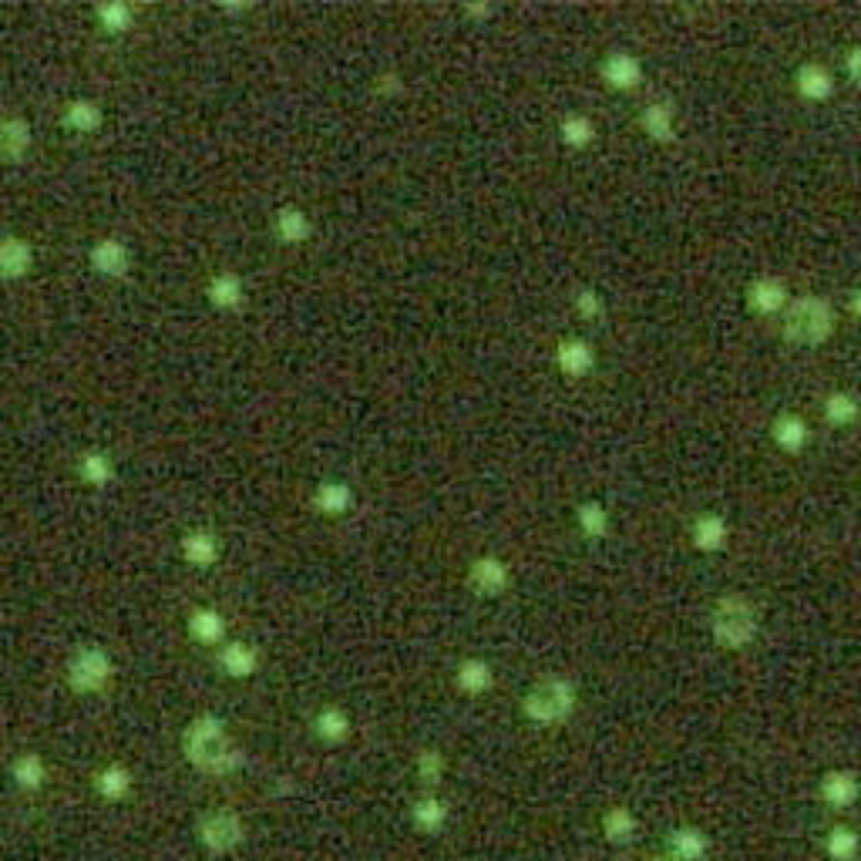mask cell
<instances>
[{"label":"cell","instance_id":"obj_1","mask_svg":"<svg viewBox=\"0 0 861 861\" xmlns=\"http://www.w3.org/2000/svg\"><path fill=\"white\" fill-rule=\"evenodd\" d=\"M182 754L196 771L226 777L243 767V751L233 744L226 724L216 714L192 717L182 730Z\"/></svg>","mask_w":861,"mask_h":861},{"label":"cell","instance_id":"obj_2","mask_svg":"<svg viewBox=\"0 0 861 861\" xmlns=\"http://www.w3.org/2000/svg\"><path fill=\"white\" fill-rule=\"evenodd\" d=\"M579 707V690L569 677L535 680L522 697V714L535 727H559L572 720Z\"/></svg>","mask_w":861,"mask_h":861},{"label":"cell","instance_id":"obj_3","mask_svg":"<svg viewBox=\"0 0 861 861\" xmlns=\"http://www.w3.org/2000/svg\"><path fill=\"white\" fill-rule=\"evenodd\" d=\"M757 629H761V619H757V606L740 592H724L717 599L714 613H710V636L720 650H744L757 640Z\"/></svg>","mask_w":861,"mask_h":861},{"label":"cell","instance_id":"obj_4","mask_svg":"<svg viewBox=\"0 0 861 861\" xmlns=\"http://www.w3.org/2000/svg\"><path fill=\"white\" fill-rule=\"evenodd\" d=\"M781 330L788 344L818 347L835 333V310H831V303L821 300V296H801V300H791Z\"/></svg>","mask_w":861,"mask_h":861},{"label":"cell","instance_id":"obj_5","mask_svg":"<svg viewBox=\"0 0 861 861\" xmlns=\"http://www.w3.org/2000/svg\"><path fill=\"white\" fill-rule=\"evenodd\" d=\"M64 677H68V687L81 697H91V693H101L115 677V660L105 646L98 643H85L78 646L68 656V666H64Z\"/></svg>","mask_w":861,"mask_h":861},{"label":"cell","instance_id":"obj_6","mask_svg":"<svg viewBox=\"0 0 861 861\" xmlns=\"http://www.w3.org/2000/svg\"><path fill=\"white\" fill-rule=\"evenodd\" d=\"M196 835H199V845L206 848L209 855H229V851H236L246 838L243 814L236 808H209L199 818Z\"/></svg>","mask_w":861,"mask_h":861},{"label":"cell","instance_id":"obj_7","mask_svg":"<svg viewBox=\"0 0 861 861\" xmlns=\"http://www.w3.org/2000/svg\"><path fill=\"white\" fill-rule=\"evenodd\" d=\"M465 582L468 589L475 592L481 599H498L505 596L508 586H512V566L495 552H485V555H475L468 562V572H465Z\"/></svg>","mask_w":861,"mask_h":861},{"label":"cell","instance_id":"obj_8","mask_svg":"<svg viewBox=\"0 0 861 861\" xmlns=\"http://www.w3.org/2000/svg\"><path fill=\"white\" fill-rule=\"evenodd\" d=\"M132 259H135L132 246H128L125 239H118V236H101L88 249L91 270H95L98 276H108V280H122V276H128V270H132Z\"/></svg>","mask_w":861,"mask_h":861},{"label":"cell","instance_id":"obj_9","mask_svg":"<svg viewBox=\"0 0 861 861\" xmlns=\"http://www.w3.org/2000/svg\"><path fill=\"white\" fill-rule=\"evenodd\" d=\"M599 78L613 91H636L643 85V61L633 51L613 48L599 58Z\"/></svg>","mask_w":861,"mask_h":861},{"label":"cell","instance_id":"obj_10","mask_svg":"<svg viewBox=\"0 0 861 861\" xmlns=\"http://www.w3.org/2000/svg\"><path fill=\"white\" fill-rule=\"evenodd\" d=\"M185 633H189L192 643L206 646V650H222V646L229 643L226 616H222L216 606L189 609V616H185Z\"/></svg>","mask_w":861,"mask_h":861},{"label":"cell","instance_id":"obj_11","mask_svg":"<svg viewBox=\"0 0 861 861\" xmlns=\"http://www.w3.org/2000/svg\"><path fill=\"white\" fill-rule=\"evenodd\" d=\"M179 555H182L185 566H192V569H199V572L212 569V566H216V562L222 559V539H219V532L206 529V525H196V529L182 532Z\"/></svg>","mask_w":861,"mask_h":861},{"label":"cell","instance_id":"obj_12","mask_svg":"<svg viewBox=\"0 0 861 861\" xmlns=\"http://www.w3.org/2000/svg\"><path fill=\"white\" fill-rule=\"evenodd\" d=\"M555 367L569 381H582L596 370V347L586 337H562L555 344Z\"/></svg>","mask_w":861,"mask_h":861},{"label":"cell","instance_id":"obj_13","mask_svg":"<svg viewBox=\"0 0 861 861\" xmlns=\"http://www.w3.org/2000/svg\"><path fill=\"white\" fill-rule=\"evenodd\" d=\"M643 135L656 145H670L677 138V105L670 98H650L640 108Z\"/></svg>","mask_w":861,"mask_h":861},{"label":"cell","instance_id":"obj_14","mask_svg":"<svg viewBox=\"0 0 861 861\" xmlns=\"http://www.w3.org/2000/svg\"><path fill=\"white\" fill-rule=\"evenodd\" d=\"M354 502H357L354 488L340 478H323L310 492V508L323 518H344L354 508Z\"/></svg>","mask_w":861,"mask_h":861},{"label":"cell","instance_id":"obj_15","mask_svg":"<svg viewBox=\"0 0 861 861\" xmlns=\"http://www.w3.org/2000/svg\"><path fill=\"white\" fill-rule=\"evenodd\" d=\"M747 307L761 317H774V313H788L791 307V293L784 286L781 276H757V280L747 286Z\"/></svg>","mask_w":861,"mask_h":861},{"label":"cell","instance_id":"obj_16","mask_svg":"<svg viewBox=\"0 0 861 861\" xmlns=\"http://www.w3.org/2000/svg\"><path fill=\"white\" fill-rule=\"evenodd\" d=\"M34 246L31 239L17 236V233H4V239H0V276H4L7 283H17L24 280L27 273L34 270Z\"/></svg>","mask_w":861,"mask_h":861},{"label":"cell","instance_id":"obj_17","mask_svg":"<svg viewBox=\"0 0 861 861\" xmlns=\"http://www.w3.org/2000/svg\"><path fill=\"white\" fill-rule=\"evenodd\" d=\"M273 236L280 239V246H303L313 236L310 212L296 202H286L273 212Z\"/></svg>","mask_w":861,"mask_h":861},{"label":"cell","instance_id":"obj_18","mask_svg":"<svg viewBox=\"0 0 861 861\" xmlns=\"http://www.w3.org/2000/svg\"><path fill=\"white\" fill-rule=\"evenodd\" d=\"M455 690L461 693V697L475 700V697H485L488 690L495 687V666L488 660H481V656H465L458 666H455Z\"/></svg>","mask_w":861,"mask_h":861},{"label":"cell","instance_id":"obj_19","mask_svg":"<svg viewBox=\"0 0 861 861\" xmlns=\"http://www.w3.org/2000/svg\"><path fill=\"white\" fill-rule=\"evenodd\" d=\"M74 475H78L81 485L88 488H108L111 481L118 478L115 458L105 448H85L78 458H74Z\"/></svg>","mask_w":861,"mask_h":861},{"label":"cell","instance_id":"obj_20","mask_svg":"<svg viewBox=\"0 0 861 861\" xmlns=\"http://www.w3.org/2000/svg\"><path fill=\"white\" fill-rule=\"evenodd\" d=\"M216 660L229 680H249L259 670V650L246 640H229L222 650H216Z\"/></svg>","mask_w":861,"mask_h":861},{"label":"cell","instance_id":"obj_21","mask_svg":"<svg viewBox=\"0 0 861 861\" xmlns=\"http://www.w3.org/2000/svg\"><path fill=\"white\" fill-rule=\"evenodd\" d=\"M31 142H34V128L24 115H7L4 122H0V155H4V162L21 165L27 159V152H31Z\"/></svg>","mask_w":861,"mask_h":861},{"label":"cell","instance_id":"obj_22","mask_svg":"<svg viewBox=\"0 0 861 861\" xmlns=\"http://www.w3.org/2000/svg\"><path fill=\"white\" fill-rule=\"evenodd\" d=\"M206 300L216 310H239L246 303V280L236 270H219L209 276Z\"/></svg>","mask_w":861,"mask_h":861},{"label":"cell","instance_id":"obj_23","mask_svg":"<svg viewBox=\"0 0 861 861\" xmlns=\"http://www.w3.org/2000/svg\"><path fill=\"white\" fill-rule=\"evenodd\" d=\"M690 542L697 552H720L730 542V525L720 512H703L693 518L690 525Z\"/></svg>","mask_w":861,"mask_h":861},{"label":"cell","instance_id":"obj_24","mask_svg":"<svg viewBox=\"0 0 861 861\" xmlns=\"http://www.w3.org/2000/svg\"><path fill=\"white\" fill-rule=\"evenodd\" d=\"M771 438H774L777 448L788 451V455H801V451L808 448V438H811L808 421H804L801 414H794V411L777 414L774 424H771Z\"/></svg>","mask_w":861,"mask_h":861},{"label":"cell","instance_id":"obj_25","mask_svg":"<svg viewBox=\"0 0 861 861\" xmlns=\"http://www.w3.org/2000/svg\"><path fill=\"white\" fill-rule=\"evenodd\" d=\"M794 88H798V95L804 101H828L831 95H835V78H831V71L825 68V64L808 61V64H801L798 74H794Z\"/></svg>","mask_w":861,"mask_h":861},{"label":"cell","instance_id":"obj_26","mask_svg":"<svg viewBox=\"0 0 861 861\" xmlns=\"http://www.w3.org/2000/svg\"><path fill=\"white\" fill-rule=\"evenodd\" d=\"M64 125H68L74 135H95L98 128L105 125V108H101L95 98H71L68 105H64Z\"/></svg>","mask_w":861,"mask_h":861},{"label":"cell","instance_id":"obj_27","mask_svg":"<svg viewBox=\"0 0 861 861\" xmlns=\"http://www.w3.org/2000/svg\"><path fill=\"white\" fill-rule=\"evenodd\" d=\"M411 821L421 835H441V831L448 828V804H444L434 791L421 794L411 808Z\"/></svg>","mask_w":861,"mask_h":861},{"label":"cell","instance_id":"obj_28","mask_svg":"<svg viewBox=\"0 0 861 861\" xmlns=\"http://www.w3.org/2000/svg\"><path fill=\"white\" fill-rule=\"evenodd\" d=\"M313 734L323 744H344L350 737V714L344 707H337V703H327V707H320L313 714Z\"/></svg>","mask_w":861,"mask_h":861},{"label":"cell","instance_id":"obj_29","mask_svg":"<svg viewBox=\"0 0 861 861\" xmlns=\"http://www.w3.org/2000/svg\"><path fill=\"white\" fill-rule=\"evenodd\" d=\"M132 784H135V777H132V771H128L125 764H105V767H101V771L95 774V791H98V798L108 801V804L125 801L128 794H132Z\"/></svg>","mask_w":861,"mask_h":861},{"label":"cell","instance_id":"obj_30","mask_svg":"<svg viewBox=\"0 0 861 861\" xmlns=\"http://www.w3.org/2000/svg\"><path fill=\"white\" fill-rule=\"evenodd\" d=\"M707 848H710L707 835L693 825L673 828L670 838H666V855H673L677 861H700L703 855H707Z\"/></svg>","mask_w":861,"mask_h":861},{"label":"cell","instance_id":"obj_31","mask_svg":"<svg viewBox=\"0 0 861 861\" xmlns=\"http://www.w3.org/2000/svg\"><path fill=\"white\" fill-rule=\"evenodd\" d=\"M11 777H14V784L21 791L34 794V791H41L44 784H48V764H44L41 754L24 751V754H17L11 761Z\"/></svg>","mask_w":861,"mask_h":861},{"label":"cell","instance_id":"obj_32","mask_svg":"<svg viewBox=\"0 0 861 861\" xmlns=\"http://www.w3.org/2000/svg\"><path fill=\"white\" fill-rule=\"evenodd\" d=\"M576 525L589 542H603L609 529H613V515H609V508L603 502L589 498V502H582L576 508Z\"/></svg>","mask_w":861,"mask_h":861},{"label":"cell","instance_id":"obj_33","mask_svg":"<svg viewBox=\"0 0 861 861\" xmlns=\"http://www.w3.org/2000/svg\"><path fill=\"white\" fill-rule=\"evenodd\" d=\"M135 17H138V11L132 4H125V0H105V4L95 7V24L111 37L132 31Z\"/></svg>","mask_w":861,"mask_h":861},{"label":"cell","instance_id":"obj_34","mask_svg":"<svg viewBox=\"0 0 861 861\" xmlns=\"http://www.w3.org/2000/svg\"><path fill=\"white\" fill-rule=\"evenodd\" d=\"M599 128L596 122H592L589 115H582V111H569L566 118L559 122V138L566 148H576V152H582V148H589L592 142H596Z\"/></svg>","mask_w":861,"mask_h":861},{"label":"cell","instance_id":"obj_35","mask_svg":"<svg viewBox=\"0 0 861 861\" xmlns=\"http://www.w3.org/2000/svg\"><path fill=\"white\" fill-rule=\"evenodd\" d=\"M599 825H603V838L609 841V845H629V841L636 838V818H633V811L623 808V804L609 808Z\"/></svg>","mask_w":861,"mask_h":861},{"label":"cell","instance_id":"obj_36","mask_svg":"<svg viewBox=\"0 0 861 861\" xmlns=\"http://www.w3.org/2000/svg\"><path fill=\"white\" fill-rule=\"evenodd\" d=\"M821 798L835 804V808H848L858 798V777L848 771H828L825 781H821Z\"/></svg>","mask_w":861,"mask_h":861},{"label":"cell","instance_id":"obj_37","mask_svg":"<svg viewBox=\"0 0 861 861\" xmlns=\"http://www.w3.org/2000/svg\"><path fill=\"white\" fill-rule=\"evenodd\" d=\"M861 414V404L855 394L848 391H835L828 394L825 401V421L831 424V428H848V424H855Z\"/></svg>","mask_w":861,"mask_h":861},{"label":"cell","instance_id":"obj_38","mask_svg":"<svg viewBox=\"0 0 861 861\" xmlns=\"http://www.w3.org/2000/svg\"><path fill=\"white\" fill-rule=\"evenodd\" d=\"M414 767H418V781H421L428 791H434V788H438V784H441L444 767H448V761H444V754L438 751V747H421V751H418V761H414Z\"/></svg>","mask_w":861,"mask_h":861},{"label":"cell","instance_id":"obj_39","mask_svg":"<svg viewBox=\"0 0 861 861\" xmlns=\"http://www.w3.org/2000/svg\"><path fill=\"white\" fill-rule=\"evenodd\" d=\"M828 855L835 858V861H851L858 855V835L851 828H845V825H838V828H831V835H828Z\"/></svg>","mask_w":861,"mask_h":861},{"label":"cell","instance_id":"obj_40","mask_svg":"<svg viewBox=\"0 0 861 861\" xmlns=\"http://www.w3.org/2000/svg\"><path fill=\"white\" fill-rule=\"evenodd\" d=\"M576 313H579V320H586V323L603 320L606 317L603 296H599L596 290H589V286H582V290L576 293Z\"/></svg>","mask_w":861,"mask_h":861},{"label":"cell","instance_id":"obj_41","mask_svg":"<svg viewBox=\"0 0 861 861\" xmlns=\"http://www.w3.org/2000/svg\"><path fill=\"white\" fill-rule=\"evenodd\" d=\"M404 85L401 81H397V74L394 71H387V74H377L374 78V91L377 95H397V91H401Z\"/></svg>","mask_w":861,"mask_h":861},{"label":"cell","instance_id":"obj_42","mask_svg":"<svg viewBox=\"0 0 861 861\" xmlns=\"http://www.w3.org/2000/svg\"><path fill=\"white\" fill-rule=\"evenodd\" d=\"M845 68H848V74H851V78H855L858 85H861V44H858V48H851V51H848V58H845Z\"/></svg>","mask_w":861,"mask_h":861},{"label":"cell","instance_id":"obj_43","mask_svg":"<svg viewBox=\"0 0 861 861\" xmlns=\"http://www.w3.org/2000/svg\"><path fill=\"white\" fill-rule=\"evenodd\" d=\"M848 310L855 313V317L861 320V290H855V293H851V300H848Z\"/></svg>","mask_w":861,"mask_h":861},{"label":"cell","instance_id":"obj_44","mask_svg":"<svg viewBox=\"0 0 861 861\" xmlns=\"http://www.w3.org/2000/svg\"><path fill=\"white\" fill-rule=\"evenodd\" d=\"M465 14L468 17H492V7H488V4L485 7H481V4L478 7H465Z\"/></svg>","mask_w":861,"mask_h":861},{"label":"cell","instance_id":"obj_45","mask_svg":"<svg viewBox=\"0 0 861 861\" xmlns=\"http://www.w3.org/2000/svg\"><path fill=\"white\" fill-rule=\"evenodd\" d=\"M650 861H677L673 855H656V858H650Z\"/></svg>","mask_w":861,"mask_h":861}]
</instances>
